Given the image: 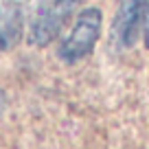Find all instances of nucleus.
<instances>
[{"mask_svg":"<svg viewBox=\"0 0 149 149\" xmlns=\"http://www.w3.org/2000/svg\"><path fill=\"white\" fill-rule=\"evenodd\" d=\"M20 33V20L18 15L11 11V13H5L0 9V51L9 48L11 44L15 42V37Z\"/></svg>","mask_w":149,"mask_h":149,"instance_id":"20e7f679","label":"nucleus"},{"mask_svg":"<svg viewBox=\"0 0 149 149\" xmlns=\"http://www.w3.org/2000/svg\"><path fill=\"white\" fill-rule=\"evenodd\" d=\"M149 9V0H121L112 26V35L118 46L130 48L136 42L140 24H145V15Z\"/></svg>","mask_w":149,"mask_h":149,"instance_id":"7ed1b4c3","label":"nucleus"},{"mask_svg":"<svg viewBox=\"0 0 149 149\" xmlns=\"http://www.w3.org/2000/svg\"><path fill=\"white\" fill-rule=\"evenodd\" d=\"M9 5H13V7H18V5H22V2H26V0H7Z\"/></svg>","mask_w":149,"mask_h":149,"instance_id":"6e6552de","label":"nucleus"},{"mask_svg":"<svg viewBox=\"0 0 149 149\" xmlns=\"http://www.w3.org/2000/svg\"><path fill=\"white\" fill-rule=\"evenodd\" d=\"M5 105H7V97H5V92H2V88H0V114H2Z\"/></svg>","mask_w":149,"mask_h":149,"instance_id":"0eeeda50","label":"nucleus"},{"mask_svg":"<svg viewBox=\"0 0 149 149\" xmlns=\"http://www.w3.org/2000/svg\"><path fill=\"white\" fill-rule=\"evenodd\" d=\"M101 26H103L101 11L94 9V7L84 9L77 15L68 37L61 42L59 59L66 61V64H74V61L84 59L86 55H90L97 40H99V35H101Z\"/></svg>","mask_w":149,"mask_h":149,"instance_id":"f257e3e1","label":"nucleus"},{"mask_svg":"<svg viewBox=\"0 0 149 149\" xmlns=\"http://www.w3.org/2000/svg\"><path fill=\"white\" fill-rule=\"evenodd\" d=\"M68 20H70V13H66L55 0L44 2L35 11L31 24H29V44H33L37 48L48 46L53 40H57V35L61 33V29Z\"/></svg>","mask_w":149,"mask_h":149,"instance_id":"f03ea898","label":"nucleus"},{"mask_svg":"<svg viewBox=\"0 0 149 149\" xmlns=\"http://www.w3.org/2000/svg\"><path fill=\"white\" fill-rule=\"evenodd\" d=\"M143 37H145V46L149 51V9H147V15H145V24H143Z\"/></svg>","mask_w":149,"mask_h":149,"instance_id":"423d86ee","label":"nucleus"},{"mask_svg":"<svg viewBox=\"0 0 149 149\" xmlns=\"http://www.w3.org/2000/svg\"><path fill=\"white\" fill-rule=\"evenodd\" d=\"M55 2H57V5H59L64 11H66V13L72 15V13H74V9H77V7H79L84 0H55Z\"/></svg>","mask_w":149,"mask_h":149,"instance_id":"39448f33","label":"nucleus"}]
</instances>
